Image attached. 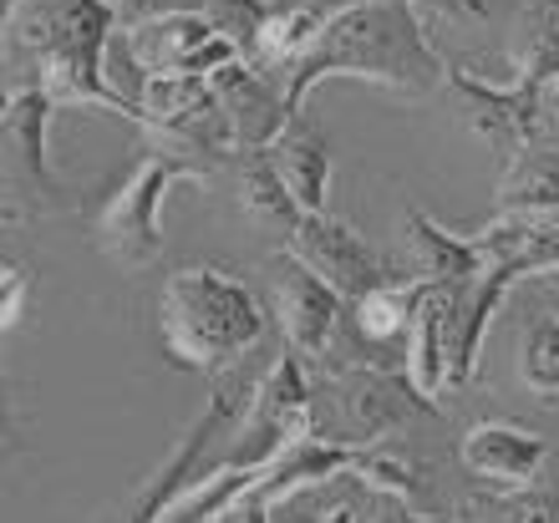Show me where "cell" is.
Here are the masks:
<instances>
[{"label": "cell", "mask_w": 559, "mask_h": 523, "mask_svg": "<svg viewBox=\"0 0 559 523\" xmlns=\"http://www.w3.org/2000/svg\"><path fill=\"white\" fill-rule=\"evenodd\" d=\"M254 483H260V467H214L204 478H193L158 523H224L254 494Z\"/></svg>", "instance_id": "cell-22"}, {"label": "cell", "mask_w": 559, "mask_h": 523, "mask_svg": "<svg viewBox=\"0 0 559 523\" xmlns=\"http://www.w3.org/2000/svg\"><path fill=\"white\" fill-rule=\"evenodd\" d=\"M545 103H549V122H559V87L545 92Z\"/></svg>", "instance_id": "cell-32"}, {"label": "cell", "mask_w": 559, "mask_h": 523, "mask_svg": "<svg viewBox=\"0 0 559 523\" xmlns=\"http://www.w3.org/2000/svg\"><path fill=\"white\" fill-rule=\"evenodd\" d=\"M432 402L413 381L377 371V366H346L310 392L306 437H321L346 452H377L386 437H397L413 417H427Z\"/></svg>", "instance_id": "cell-4"}, {"label": "cell", "mask_w": 559, "mask_h": 523, "mask_svg": "<svg viewBox=\"0 0 559 523\" xmlns=\"http://www.w3.org/2000/svg\"><path fill=\"white\" fill-rule=\"evenodd\" d=\"M107 5L122 26H143V21H158L174 11H209V0H107Z\"/></svg>", "instance_id": "cell-27"}, {"label": "cell", "mask_w": 559, "mask_h": 523, "mask_svg": "<svg viewBox=\"0 0 559 523\" xmlns=\"http://www.w3.org/2000/svg\"><path fill=\"white\" fill-rule=\"evenodd\" d=\"M158 335L174 366L235 371L265 341V306L239 275L193 264L168 275L158 295Z\"/></svg>", "instance_id": "cell-3"}, {"label": "cell", "mask_w": 559, "mask_h": 523, "mask_svg": "<svg viewBox=\"0 0 559 523\" xmlns=\"http://www.w3.org/2000/svg\"><path fill=\"white\" fill-rule=\"evenodd\" d=\"M555 209H559V128H549L519 158L503 163L499 214H555Z\"/></svg>", "instance_id": "cell-20"}, {"label": "cell", "mask_w": 559, "mask_h": 523, "mask_svg": "<svg viewBox=\"0 0 559 523\" xmlns=\"http://www.w3.org/2000/svg\"><path fill=\"white\" fill-rule=\"evenodd\" d=\"M473 239L484 260L514 264L519 275H559V209L555 214H499Z\"/></svg>", "instance_id": "cell-16"}, {"label": "cell", "mask_w": 559, "mask_h": 523, "mask_svg": "<svg viewBox=\"0 0 559 523\" xmlns=\"http://www.w3.org/2000/svg\"><path fill=\"white\" fill-rule=\"evenodd\" d=\"M423 21V31L432 26H468V31H484L493 26V0H407Z\"/></svg>", "instance_id": "cell-26"}, {"label": "cell", "mask_w": 559, "mask_h": 523, "mask_svg": "<svg viewBox=\"0 0 559 523\" xmlns=\"http://www.w3.org/2000/svg\"><path fill=\"white\" fill-rule=\"evenodd\" d=\"M310 387L306 366L295 350H280L275 361L265 366V377L250 396V412L239 421V432L229 437V452L219 457V467H265L285 442L306 437L310 421Z\"/></svg>", "instance_id": "cell-9"}, {"label": "cell", "mask_w": 559, "mask_h": 523, "mask_svg": "<svg viewBox=\"0 0 559 523\" xmlns=\"http://www.w3.org/2000/svg\"><path fill=\"white\" fill-rule=\"evenodd\" d=\"M341 300L325 280H316L300 260H285L275 264V285H270V310L280 320V335H285V346L295 356H306V361H325L331 346H336L341 335Z\"/></svg>", "instance_id": "cell-12"}, {"label": "cell", "mask_w": 559, "mask_h": 523, "mask_svg": "<svg viewBox=\"0 0 559 523\" xmlns=\"http://www.w3.org/2000/svg\"><path fill=\"white\" fill-rule=\"evenodd\" d=\"M519 381L534 396H559V316H534L519 341Z\"/></svg>", "instance_id": "cell-25"}, {"label": "cell", "mask_w": 559, "mask_h": 523, "mask_svg": "<svg viewBox=\"0 0 559 523\" xmlns=\"http://www.w3.org/2000/svg\"><path fill=\"white\" fill-rule=\"evenodd\" d=\"M285 254L300 260L316 280H325L331 290L356 306L367 290H382V285H397L392 270H386V254L371 239L346 224V218H331V214H306L300 224L290 229L285 239Z\"/></svg>", "instance_id": "cell-11"}, {"label": "cell", "mask_w": 559, "mask_h": 523, "mask_svg": "<svg viewBox=\"0 0 559 523\" xmlns=\"http://www.w3.org/2000/svg\"><path fill=\"white\" fill-rule=\"evenodd\" d=\"M402 249H407V280L417 285H468L484 270L478 239H457L442 224H432L423 209L402 214Z\"/></svg>", "instance_id": "cell-15"}, {"label": "cell", "mask_w": 559, "mask_h": 523, "mask_svg": "<svg viewBox=\"0 0 559 523\" xmlns=\"http://www.w3.org/2000/svg\"><path fill=\"white\" fill-rule=\"evenodd\" d=\"M457 285H427L413 316V346H407V381L427 402L448 392V325H453Z\"/></svg>", "instance_id": "cell-19"}, {"label": "cell", "mask_w": 559, "mask_h": 523, "mask_svg": "<svg viewBox=\"0 0 559 523\" xmlns=\"http://www.w3.org/2000/svg\"><path fill=\"white\" fill-rule=\"evenodd\" d=\"M57 103L41 87H5V117H0V138H5V209L21 214H57L72 209V193L57 178L46 158V132H51Z\"/></svg>", "instance_id": "cell-6"}, {"label": "cell", "mask_w": 559, "mask_h": 523, "mask_svg": "<svg viewBox=\"0 0 559 523\" xmlns=\"http://www.w3.org/2000/svg\"><path fill=\"white\" fill-rule=\"evenodd\" d=\"M235 193H239V204H245V214H250L254 224L275 229L280 239H290V229L306 218V209L295 204V193L285 189V178H280V168L270 163V153H239Z\"/></svg>", "instance_id": "cell-21"}, {"label": "cell", "mask_w": 559, "mask_h": 523, "mask_svg": "<svg viewBox=\"0 0 559 523\" xmlns=\"http://www.w3.org/2000/svg\"><path fill=\"white\" fill-rule=\"evenodd\" d=\"M427 285L417 280H397V285H382V290H367L361 300L352 306L356 316V331L386 346V341H397V335H413V316H417V300H423Z\"/></svg>", "instance_id": "cell-23"}, {"label": "cell", "mask_w": 559, "mask_h": 523, "mask_svg": "<svg viewBox=\"0 0 559 523\" xmlns=\"http://www.w3.org/2000/svg\"><path fill=\"white\" fill-rule=\"evenodd\" d=\"M555 128H559V122H555Z\"/></svg>", "instance_id": "cell-33"}, {"label": "cell", "mask_w": 559, "mask_h": 523, "mask_svg": "<svg viewBox=\"0 0 559 523\" xmlns=\"http://www.w3.org/2000/svg\"><path fill=\"white\" fill-rule=\"evenodd\" d=\"M321 523H361V513H356L352 503H341V509H331V513H325Z\"/></svg>", "instance_id": "cell-31"}, {"label": "cell", "mask_w": 559, "mask_h": 523, "mask_svg": "<svg viewBox=\"0 0 559 523\" xmlns=\"http://www.w3.org/2000/svg\"><path fill=\"white\" fill-rule=\"evenodd\" d=\"M325 76H356V82L402 92V97H427V92H442L448 67L432 51L407 0H356L325 21L306 61L285 76V97H290L295 117L306 107L310 87Z\"/></svg>", "instance_id": "cell-1"}, {"label": "cell", "mask_w": 559, "mask_h": 523, "mask_svg": "<svg viewBox=\"0 0 559 523\" xmlns=\"http://www.w3.org/2000/svg\"><path fill=\"white\" fill-rule=\"evenodd\" d=\"M549 437L519 427V421H478L468 437H463V467L473 478L493 483V488H534L539 473L549 463Z\"/></svg>", "instance_id": "cell-14"}, {"label": "cell", "mask_w": 559, "mask_h": 523, "mask_svg": "<svg viewBox=\"0 0 559 523\" xmlns=\"http://www.w3.org/2000/svg\"><path fill=\"white\" fill-rule=\"evenodd\" d=\"M209 82H214V97L224 107V122L235 132V153H270L280 132L290 128L295 112L280 76L254 72L250 61H229Z\"/></svg>", "instance_id": "cell-13"}, {"label": "cell", "mask_w": 559, "mask_h": 523, "mask_svg": "<svg viewBox=\"0 0 559 523\" xmlns=\"http://www.w3.org/2000/svg\"><path fill=\"white\" fill-rule=\"evenodd\" d=\"M509 72L519 87H559V0H524L509 26Z\"/></svg>", "instance_id": "cell-17"}, {"label": "cell", "mask_w": 559, "mask_h": 523, "mask_svg": "<svg viewBox=\"0 0 559 523\" xmlns=\"http://www.w3.org/2000/svg\"><path fill=\"white\" fill-rule=\"evenodd\" d=\"M118 57L147 82V76H214L219 67L239 61V51L209 21V11H174L143 26H122Z\"/></svg>", "instance_id": "cell-8"}, {"label": "cell", "mask_w": 559, "mask_h": 523, "mask_svg": "<svg viewBox=\"0 0 559 523\" xmlns=\"http://www.w3.org/2000/svg\"><path fill=\"white\" fill-rule=\"evenodd\" d=\"M260 377H265V366H260V371L235 366V371L214 387V396H209V407L199 412V421L178 437V448L163 457V467L147 478L143 494H138L133 523H158L163 513L174 509V498L183 494L193 478H204V473H199L204 452L219 448L224 432H239V421H245V412H250V396H254V387H260Z\"/></svg>", "instance_id": "cell-7"}, {"label": "cell", "mask_w": 559, "mask_h": 523, "mask_svg": "<svg viewBox=\"0 0 559 523\" xmlns=\"http://www.w3.org/2000/svg\"><path fill=\"white\" fill-rule=\"evenodd\" d=\"M174 183H199L204 189L209 174L147 143L143 158L133 163V174L122 178V189L103 204L92 234H97V249L118 270L138 275V270H147L163 254V199H168Z\"/></svg>", "instance_id": "cell-5"}, {"label": "cell", "mask_w": 559, "mask_h": 523, "mask_svg": "<svg viewBox=\"0 0 559 523\" xmlns=\"http://www.w3.org/2000/svg\"><path fill=\"white\" fill-rule=\"evenodd\" d=\"M367 523H442V519H432V513H423V509H417V503H407V498H392V494H382V498H377V503H371Z\"/></svg>", "instance_id": "cell-28"}, {"label": "cell", "mask_w": 559, "mask_h": 523, "mask_svg": "<svg viewBox=\"0 0 559 523\" xmlns=\"http://www.w3.org/2000/svg\"><path fill=\"white\" fill-rule=\"evenodd\" d=\"M468 523H559V488H503L463 509Z\"/></svg>", "instance_id": "cell-24"}, {"label": "cell", "mask_w": 559, "mask_h": 523, "mask_svg": "<svg viewBox=\"0 0 559 523\" xmlns=\"http://www.w3.org/2000/svg\"><path fill=\"white\" fill-rule=\"evenodd\" d=\"M118 31L122 21L107 0H15L5 11V61H26V87H41L57 107L133 117L107 72Z\"/></svg>", "instance_id": "cell-2"}, {"label": "cell", "mask_w": 559, "mask_h": 523, "mask_svg": "<svg viewBox=\"0 0 559 523\" xmlns=\"http://www.w3.org/2000/svg\"><path fill=\"white\" fill-rule=\"evenodd\" d=\"M270 163L280 168L285 189L295 193V204L306 214H325V189H331V147H325L321 128L306 112L290 117V128L275 138Z\"/></svg>", "instance_id": "cell-18"}, {"label": "cell", "mask_w": 559, "mask_h": 523, "mask_svg": "<svg viewBox=\"0 0 559 523\" xmlns=\"http://www.w3.org/2000/svg\"><path fill=\"white\" fill-rule=\"evenodd\" d=\"M26 270H15V264H5V310H0V316H5V331H15V295H21V300H26Z\"/></svg>", "instance_id": "cell-29"}, {"label": "cell", "mask_w": 559, "mask_h": 523, "mask_svg": "<svg viewBox=\"0 0 559 523\" xmlns=\"http://www.w3.org/2000/svg\"><path fill=\"white\" fill-rule=\"evenodd\" d=\"M224 523H270V503H265L260 494H250V498H245V503H239V509L229 513Z\"/></svg>", "instance_id": "cell-30"}, {"label": "cell", "mask_w": 559, "mask_h": 523, "mask_svg": "<svg viewBox=\"0 0 559 523\" xmlns=\"http://www.w3.org/2000/svg\"><path fill=\"white\" fill-rule=\"evenodd\" d=\"M442 92H448V103L463 112V122L499 153V163L519 158L534 138H545V132L555 128V122H549L545 92L519 87V82H484L478 72L448 67Z\"/></svg>", "instance_id": "cell-10"}]
</instances>
